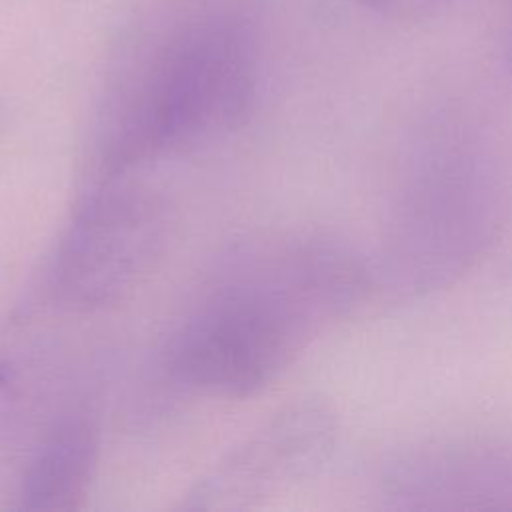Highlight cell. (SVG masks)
I'll use <instances>...</instances> for the list:
<instances>
[{
  "label": "cell",
  "mask_w": 512,
  "mask_h": 512,
  "mask_svg": "<svg viewBox=\"0 0 512 512\" xmlns=\"http://www.w3.org/2000/svg\"><path fill=\"white\" fill-rule=\"evenodd\" d=\"M170 238L172 214L160 194L120 178L100 180L54 250L48 294L68 312L112 306L150 276Z\"/></svg>",
  "instance_id": "4"
},
{
  "label": "cell",
  "mask_w": 512,
  "mask_h": 512,
  "mask_svg": "<svg viewBox=\"0 0 512 512\" xmlns=\"http://www.w3.org/2000/svg\"><path fill=\"white\" fill-rule=\"evenodd\" d=\"M258 64L252 0H186L136 22L102 86V180L236 128L256 98Z\"/></svg>",
  "instance_id": "1"
},
{
  "label": "cell",
  "mask_w": 512,
  "mask_h": 512,
  "mask_svg": "<svg viewBox=\"0 0 512 512\" xmlns=\"http://www.w3.org/2000/svg\"><path fill=\"white\" fill-rule=\"evenodd\" d=\"M100 458L98 430L86 416L62 418L32 454L20 484V508L68 512L84 504Z\"/></svg>",
  "instance_id": "7"
},
{
  "label": "cell",
  "mask_w": 512,
  "mask_h": 512,
  "mask_svg": "<svg viewBox=\"0 0 512 512\" xmlns=\"http://www.w3.org/2000/svg\"><path fill=\"white\" fill-rule=\"evenodd\" d=\"M504 166L484 136H424L398 182L376 260V288L396 300L444 290L492 248L508 212Z\"/></svg>",
  "instance_id": "3"
},
{
  "label": "cell",
  "mask_w": 512,
  "mask_h": 512,
  "mask_svg": "<svg viewBox=\"0 0 512 512\" xmlns=\"http://www.w3.org/2000/svg\"><path fill=\"white\" fill-rule=\"evenodd\" d=\"M338 418L318 398L292 402L232 448L188 494L192 510H242L314 474L332 454Z\"/></svg>",
  "instance_id": "5"
},
{
  "label": "cell",
  "mask_w": 512,
  "mask_h": 512,
  "mask_svg": "<svg viewBox=\"0 0 512 512\" xmlns=\"http://www.w3.org/2000/svg\"><path fill=\"white\" fill-rule=\"evenodd\" d=\"M380 494L394 508L512 506V446L446 440L406 448L384 464Z\"/></svg>",
  "instance_id": "6"
},
{
  "label": "cell",
  "mask_w": 512,
  "mask_h": 512,
  "mask_svg": "<svg viewBox=\"0 0 512 512\" xmlns=\"http://www.w3.org/2000/svg\"><path fill=\"white\" fill-rule=\"evenodd\" d=\"M504 62H506V68L512 76V24L508 26V32H506V40H504Z\"/></svg>",
  "instance_id": "9"
},
{
  "label": "cell",
  "mask_w": 512,
  "mask_h": 512,
  "mask_svg": "<svg viewBox=\"0 0 512 512\" xmlns=\"http://www.w3.org/2000/svg\"><path fill=\"white\" fill-rule=\"evenodd\" d=\"M258 256L172 332L166 366L182 384L252 396L376 288L372 264L334 238L308 236Z\"/></svg>",
  "instance_id": "2"
},
{
  "label": "cell",
  "mask_w": 512,
  "mask_h": 512,
  "mask_svg": "<svg viewBox=\"0 0 512 512\" xmlns=\"http://www.w3.org/2000/svg\"><path fill=\"white\" fill-rule=\"evenodd\" d=\"M364 8L374 12H382L388 16H406L416 14L418 10H430L434 4L442 0H356Z\"/></svg>",
  "instance_id": "8"
}]
</instances>
